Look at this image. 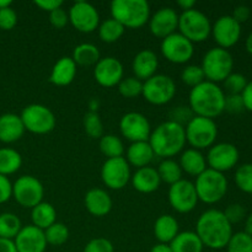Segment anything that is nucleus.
I'll return each instance as SVG.
<instances>
[{
	"label": "nucleus",
	"instance_id": "nucleus-8",
	"mask_svg": "<svg viewBox=\"0 0 252 252\" xmlns=\"http://www.w3.org/2000/svg\"><path fill=\"white\" fill-rule=\"evenodd\" d=\"M179 32L193 44L199 43L212 34V24L199 10H187L179 16Z\"/></svg>",
	"mask_w": 252,
	"mask_h": 252
},
{
	"label": "nucleus",
	"instance_id": "nucleus-60",
	"mask_svg": "<svg viewBox=\"0 0 252 252\" xmlns=\"http://www.w3.org/2000/svg\"><path fill=\"white\" fill-rule=\"evenodd\" d=\"M245 47H246V51L249 52V53L252 56V32L250 34H249V37L246 38V42H245Z\"/></svg>",
	"mask_w": 252,
	"mask_h": 252
},
{
	"label": "nucleus",
	"instance_id": "nucleus-1",
	"mask_svg": "<svg viewBox=\"0 0 252 252\" xmlns=\"http://www.w3.org/2000/svg\"><path fill=\"white\" fill-rule=\"evenodd\" d=\"M196 234L202 244L212 250L226 248L233 236V225L219 209H208L199 216L196 224Z\"/></svg>",
	"mask_w": 252,
	"mask_h": 252
},
{
	"label": "nucleus",
	"instance_id": "nucleus-52",
	"mask_svg": "<svg viewBox=\"0 0 252 252\" xmlns=\"http://www.w3.org/2000/svg\"><path fill=\"white\" fill-rule=\"evenodd\" d=\"M250 15H251L250 7L246 6V5H239V6H236L235 9H234V12L231 16H233L234 19H235L236 21L241 25L243 22L248 21L249 17H250Z\"/></svg>",
	"mask_w": 252,
	"mask_h": 252
},
{
	"label": "nucleus",
	"instance_id": "nucleus-23",
	"mask_svg": "<svg viewBox=\"0 0 252 252\" xmlns=\"http://www.w3.org/2000/svg\"><path fill=\"white\" fill-rule=\"evenodd\" d=\"M84 204L91 216L101 218L107 216L112 209V198L105 189L95 187L86 192Z\"/></svg>",
	"mask_w": 252,
	"mask_h": 252
},
{
	"label": "nucleus",
	"instance_id": "nucleus-7",
	"mask_svg": "<svg viewBox=\"0 0 252 252\" xmlns=\"http://www.w3.org/2000/svg\"><path fill=\"white\" fill-rule=\"evenodd\" d=\"M186 142L193 149L202 150L211 148L218 137V127L214 120L193 116L185 127Z\"/></svg>",
	"mask_w": 252,
	"mask_h": 252
},
{
	"label": "nucleus",
	"instance_id": "nucleus-24",
	"mask_svg": "<svg viewBox=\"0 0 252 252\" xmlns=\"http://www.w3.org/2000/svg\"><path fill=\"white\" fill-rule=\"evenodd\" d=\"M133 187L139 193L149 194L158 191L161 184L158 170L152 166H145L142 169H137V171L130 177Z\"/></svg>",
	"mask_w": 252,
	"mask_h": 252
},
{
	"label": "nucleus",
	"instance_id": "nucleus-43",
	"mask_svg": "<svg viewBox=\"0 0 252 252\" xmlns=\"http://www.w3.org/2000/svg\"><path fill=\"white\" fill-rule=\"evenodd\" d=\"M181 79L187 86L189 88H196L199 84H202L203 81H206V78H204V73L202 70L201 65H194V64H191V65L185 66V69L181 73Z\"/></svg>",
	"mask_w": 252,
	"mask_h": 252
},
{
	"label": "nucleus",
	"instance_id": "nucleus-21",
	"mask_svg": "<svg viewBox=\"0 0 252 252\" xmlns=\"http://www.w3.org/2000/svg\"><path fill=\"white\" fill-rule=\"evenodd\" d=\"M14 243L17 252H44L47 249L44 231L32 224L22 226Z\"/></svg>",
	"mask_w": 252,
	"mask_h": 252
},
{
	"label": "nucleus",
	"instance_id": "nucleus-44",
	"mask_svg": "<svg viewBox=\"0 0 252 252\" xmlns=\"http://www.w3.org/2000/svg\"><path fill=\"white\" fill-rule=\"evenodd\" d=\"M224 83V89L226 90L228 95H241L244 89L248 85V79L245 75L240 73H231Z\"/></svg>",
	"mask_w": 252,
	"mask_h": 252
},
{
	"label": "nucleus",
	"instance_id": "nucleus-27",
	"mask_svg": "<svg viewBox=\"0 0 252 252\" xmlns=\"http://www.w3.org/2000/svg\"><path fill=\"white\" fill-rule=\"evenodd\" d=\"M179 164L182 172L192 177H198L204 170L208 169L206 157L202 154L201 150L193 149V148L182 152Z\"/></svg>",
	"mask_w": 252,
	"mask_h": 252
},
{
	"label": "nucleus",
	"instance_id": "nucleus-50",
	"mask_svg": "<svg viewBox=\"0 0 252 252\" xmlns=\"http://www.w3.org/2000/svg\"><path fill=\"white\" fill-rule=\"evenodd\" d=\"M192 111L189 107H185V106H180V107H176L171 113V120L170 121H174V122L179 123V125L184 126V122L189 123L191 121V118L193 117L192 115Z\"/></svg>",
	"mask_w": 252,
	"mask_h": 252
},
{
	"label": "nucleus",
	"instance_id": "nucleus-15",
	"mask_svg": "<svg viewBox=\"0 0 252 252\" xmlns=\"http://www.w3.org/2000/svg\"><path fill=\"white\" fill-rule=\"evenodd\" d=\"M239 159H240L239 149L231 143H218L212 145L206 157L207 166L221 174L235 167Z\"/></svg>",
	"mask_w": 252,
	"mask_h": 252
},
{
	"label": "nucleus",
	"instance_id": "nucleus-16",
	"mask_svg": "<svg viewBox=\"0 0 252 252\" xmlns=\"http://www.w3.org/2000/svg\"><path fill=\"white\" fill-rule=\"evenodd\" d=\"M69 22L74 29L83 33H91L98 29L100 14L93 4L88 1H76L68 11Z\"/></svg>",
	"mask_w": 252,
	"mask_h": 252
},
{
	"label": "nucleus",
	"instance_id": "nucleus-46",
	"mask_svg": "<svg viewBox=\"0 0 252 252\" xmlns=\"http://www.w3.org/2000/svg\"><path fill=\"white\" fill-rule=\"evenodd\" d=\"M223 213L231 225L240 223V221H243L246 218L245 208L239 203H233L230 206H228Z\"/></svg>",
	"mask_w": 252,
	"mask_h": 252
},
{
	"label": "nucleus",
	"instance_id": "nucleus-48",
	"mask_svg": "<svg viewBox=\"0 0 252 252\" xmlns=\"http://www.w3.org/2000/svg\"><path fill=\"white\" fill-rule=\"evenodd\" d=\"M245 110L241 95H225L224 111L229 113H240Z\"/></svg>",
	"mask_w": 252,
	"mask_h": 252
},
{
	"label": "nucleus",
	"instance_id": "nucleus-58",
	"mask_svg": "<svg viewBox=\"0 0 252 252\" xmlns=\"http://www.w3.org/2000/svg\"><path fill=\"white\" fill-rule=\"evenodd\" d=\"M245 231L246 234L252 236V213L249 217H246V220H245Z\"/></svg>",
	"mask_w": 252,
	"mask_h": 252
},
{
	"label": "nucleus",
	"instance_id": "nucleus-41",
	"mask_svg": "<svg viewBox=\"0 0 252 252\" xmlns=\"http://www.w3.org/2000/svg\"><path fill=\"white\" fill-rule=\"evenodd\" d=\"M235 184L240 191L252 194V164H243L236 169Z\"/></svg>",
	"mask_w": 252,
	"mask_h": 252
},
{
	"label": "nucleus",
	"instance_id": "nucleus-17",
	"mask_svg": "<svg viewBox=\"0 0 252 252\" xmlns=\"http://www.w3.org/2000/svg\"><path fill=\"white\" fill-rule=\"evenodd\" d=\"M120 130L129 142H148L152 134V126L143 113L128 112L121 118Z\"/></svg>",
	"mask_w": 252,
	"mask_h": 252
},
{
	"label": "nucleus",
	"instance_id": "nucleus-39",
	"mask_svg": "<svg viewBox=\"0 0 252 252\" xmlns=\"http://www.w3.org/2000/svg\"><path fill=\"white\" fill-rule=\"evenodd\" d=\"M83 125L85 133L93 139H100L103 135V123L97 112L89 111L88 113H85Z\"/></svg>",
	"mask_w": 252,
	"mask_h": 252
},
{
	"label": "nucleus",
	"instance_id": "nucleus-54",
	"mask_svg": "<svg viewBox=\"0 0 252 252\" xmlns=\"http://www.w3.org/2000/svg\"><path fill=\"white\" fill-rule=\"evenodd\" d=\"M241 97H243L245 110L252 112V81H249L246 88L244 89V91L241 93Z\"/></svg>",
	"mask_w": 252,
	"mask_h": 252
},
{
	"label": "nucleus",
	"instance_id": "nucleus-40",
	"mask_svg": "<svg viewBox=\"0 0 252 252\" xmlns=\"http://www.w3.org/2000/svg\"><path fill=\"white\" fill-rule=\"evenodd\" d=\"M117 86L118 93L125 98H135L143 93V81H140L135 76L123 78Z\"/></svg>",
	"mask_w": 252,
	"mask_h": 252
},
{
	"label": "nucleus",
	"instance_id": "nucleus-28",
	"mask_svg": "<svg viewBox=\"0 0 252 252\" xmlns=\"http://www.w3.org/2000/svg\"><path fill=\"white\" fill-rule=\"evenodd\" d=\"M154 158L155 154L149 142L132 143L126 153V160L128 164L137 169L150 166V162L154 160Z\"/></svg>",
	"mask_w": 252,
	"mask_h": 252
},
{
	"label": "nucleus",
	"instance_id": "nucleus-37",
	"mask_svg": "<svg viewBox=\"0 0 252 252\" xmlns=\"http://www.w3.org/2000/svg\"><path fill=\"white\" fill-rule=\"evenodd\" d=\"M22 228L21 220L14 213L0 214V238L14 240Z\"/></svg>",
	"mask_w": 252,
	"mask_h": 252
},
{
	"label": "nucleus",
	"instance_id": "nucleus-53",
	"mask_svg": "<svg viewBox=\"0 0 252 252\" xmlns=\"http://www.w3.org/2000/svg\"><path fill=\"white\" fill-rule=\"evenodd\" d=\"M34 5L38 6L39 9L44 10V11L52 12L54 11V10L62 7L63 1H62V0H36V1H34Z\"/></svg>",
	"mask_w": 252,
	"mask_h": 252
},
{
	"label": "nucleus",
	"instance_id": "nucleus-59",
	"mask_svg": "<svg viewBox=\"0 0 252 252\" xmlns=\"http://www.w3.org/2000/svg\"><path fill=\"white\" fill-rule=\"evenodd\" d=\"M98 101L96 100V98H93V100L90 101V103H89V107H90V111L91 112H97V108H98Z\"/></svg>",
	"mask_w": 252,
	"mask_h": 252
},
{
	"label": "nucleus",
	"instance_id": "nucleus-34",
	"mask_svg": "<svg viewBox=\"0 0 252 252\" xmlns=\"http://www.w3.org/2000/svg\"><path fill=\"white\" fill-rule=\"evenodd\" d=\"M97 30L100 39L102 42H106V43H115V42H117L126 31L125 27L120 22L116 21L115 19H112V17L100 22Z\"/></svg>",
	"mask_w": 252,
	"mask_h": 252
},
{
	"label": "nucleus",
	"instance_id": "nucleus-18",
	"mask_svg": "<svg viewBox=\"0 0 252 252\" xmlns=\"http://www.w3.org/2000/svg\"><path fill=\"white\" fill-rule=\"evenodd\" d=\"M212 36L218 47L229 49L240 39L241 25L231 15H224L212 25Z\"/></svg>",
	"mask_w": 252,
	"mask_h": 252
},
{
	"label": "nucleus",
	"instance_id": "nucleus-47",
	"mask_svg": "<svg viewBox=\"0 0 252 252\" xmlns=\"http://www.w3.org/2000/svg\"><path fill=\"white\" fill-rule=\"evenodd\" d=\"M16 24L17 15L11 6L0 10V29L9 31V30L14 29Z\"/></svg>",
	"mask_w": 252,
	"mask_h": 252
},
{
	"label": "nucleus",
	"instance_id": "nucleus-6",
	"mask_svg": "<svg viewBox=\"0 0 252 252\" xmlns=\"http://www.w3.org/2000/svg\"><path fill=\"white\" fill-rule=\"evenodd\" d=\"M201 66L206 80L218 84L233 73L234 59L228 49L214 47L204 54Z\"/></svg>",
	"mask_w": 252,
	"mask_h": 252
},
{
	"label": "nucleus",
	"instance_id": "nucleus-30",
	"mask_svg": "<svg viewBox=\"0 0 252 252\" xmlns=\"http://www.w3.org/2000/svg\"><path fill=\"white\" fill-rule=\"evenodd\" d=\"M172 252H202L204 246L196 231H182L170 243Z\"/></svg>",
	"mask_w": 252,
	"mask_h": 252
},
{
	"label": "nucleus",
	"instance_id": "nucleus-38",
	"mask_svg": "<svg viewBox=\"0 0 252 252\" xmlns=\"http://www.w3.org/2000/svg\"><path fill=\"white\" fill-rule=\"evenodd\" d=\"M44 238H46L47 245L61 246L65 244L69 239V229L65 224L56 223L44 230Z\"/></svg>",
	"mask_w": 252,
	"mask_h": 252
},
{
	"label": "nucleus",
	"instance_id": "nucleus-35",
	"mask_svg": "<svg viewBox=\"0 0 252 252\" xmlns=\"http://www.w3.org/2000/svg\"><path fill=\"white\" fill-rule=\"evenodd\" d=\"M98 147H100L101 153L107 159L121 158L125 154V145H123L122 139L115 134H103L100 138Z\"/></svg>",
	"mask_w": 252,
	"mask_h": 252
},
{
	"label": "nucleus",
	"instance_id": "nucleus-57",
	"mask_svg": "<svg viewBox=\"0 0 252 252\" xmlns=\"http://www.w3.org/2000/svg\"><path fill=\"white\" fill-rule=\"evenodd\" d=\"M150 252H172L171 248H170V244H157L152 248Z\"/></svg>",
	"mask_w": 252,
	"mask_h": 252
},
{
	"label": "nucleus",
	"instance_id": "nucleus-12",
	"mask_svg": "<svg viewBox=\"0 0 252 252\" xmlns=\"http://www.w3.org/2000/svg\"><path fill=\"white\" fill-rule=\"evenodd\" d=\"M130 165L125 157L107 159L101 167V180L106 187L115 191L125 189L130 181Z\"/></svg>",
	"mask_w": 252,
	"mask_h": 252
},
{
	"label": "nucleus",
	"instance_id": "nucleus-32",
	"mask_svg": "<svg viewBox=\"0 0 252 252\" xmlns=\"http://www.w3.org/2000/svg\"><path fill=\"white\" fill-rule=\"evenodd\" d=\"M71 59H73L76 65H96V63L101 59L100 51L93 43H80L74 48Z\"/></svg>",
	"mask_w": 252,
	"mask_h": 252
},
{
	"label": "nucleus",
	"instance_id": "nucleus-4",
	"mask_svg": "<svg viewBox=\"0 0 252 252\" xmlns=\"http://www.w3.org/2000/svg\"><path fill=\"white\" fill-rule=\"evenodd\" d=\"M111 17L125 29H140L149 22L150 5L147 0H113Z\"/></svg>",
	"mask_w": 252,
	"mask_h": 252
},
{
	"label": "nucleus",
	"instance_id": "nucleus-26",
	"mask_svg": "<svg viewBox=\"0 0 252 252\" xmlns=\"http://www.w3.org/2000/svg\"><path fill=\"white\" fill-rule=\"evenodd\" d=\"M76 66L71 57H63L52 68L49 83L56 86L70 85L76 76Z\"/></svg>",
	"mask_w": 252,
	"mask_h": 252
},
{
	"label": "nucleus",
	"instance_id": "nucleus-49",
	"mask_svg": "<svg viewBox=\"0 0 252 252\" xmlns=\"http://www.w3.org/2000/svg\"><path fill=\"white\" fill-rule=\"evenodd\" d=\"M49 22L56 29H64L69 22L68 12L63 7H59V9L49 12Z\"/></svg>",
	"mask_w": 252,
	"mask_h": 252
},
{
	"label": "nucleus",
	"instance_id": "nucleus-51",
	"mask_svg": "<svg viewBox=\"0 0 252 252\" xmlns=\"http://www.w3.org/2000/svg\"><path fill=\"white\" fill-rule=\"evenodd\" d=\"M12 197V184L7 176L0 175V204L5 203Z\"/></svg>",
	"mask_w": 252,
	"mask_h": 252
},
{
	"label": "nucleus",
	"instance_id": "nucleus-19",
	"mask_svg": "<svg viewBox=\"0 0 252 252\" xmlns=\"http://www.w3.org/2000/svg\"><path fill=\"white\" fill-rule=\"evenodd\" d=\"M123 65L115 57H105L96 63L94 78L98 85L103 88L117 86L123 79Z\"/></svg>",
	"mask_w": 252,
	"mask_h": 252
},
{
	"label": "nucleus",
	"instance_id": "nucleus-11",
	"mask_svg": "<svg viewBox=\"0 0 252 252\" xmlns=\"http://www.w3.org/2000/svg\"><path fill=\"white\" fill-rule=\"evenodd\" d=\"M44 187L39 180L31 175L19 177L12 185V197L24 208H34L43 202Z\"/></svg>",
	"mask_w": 252,
	"mask_h": 252
},
{
	"label": "nucleus",
	"instance_id": "nucleus-9",
	"mask_svg": "<svg viewBox=\"0 0 252 252\" xmlns=\"http://www.w3.org/2000/svg\"><path fill=\"white\" fill-rule=\"evenodd\" d=\"M22 123L25 130H29L33 134H48L56 128V116L51 108L41 103H31L22 110Z\"/></svg>",
	"mask_w": 252,
	"mask_h": 252
},
{
	"label": "nucleus",
	"instance_id": "nucleus-3",
	"mask_svg": "<svg viewBox=\"0 0 252 252\" xmlns=\"http://www.w3.org/2000/svg\"><path fill=\"white\" fill-rule=\"evenodd\" d=\"M148 142L152 145L155 157L171 159L184 150L187 143L185 126L174 121H165L152 130Z\"/></svg>",
	"mask_w": 252,
	"mask_h": 252
},
{
	"label": "nucleus",
	"instance_id": "nucleus-22",
	"mask_svg": "<svg viewBox=\"0 0 252 252\" xmlns=\"http://www.w3.org/2000/svg\"><path fill=\"white\" fill-rule=\"evenodd\" d=\"M158 68H159V59L152 49H143L138 52L132 62L133 73L140 81H145L154 76Z\"/></svg>",
	"mask_w": 252,
	"mask_h": 252
},
{
	"label": "nucleus",
	"instance_id": "nucleus-2",
	"mask_svg": "<svg viewBox=\"0 0 252 252\" xmlns=\"http://www.w3.org/2000/svg\"><path fill=\"white\" fill-rule=\"evenodd\" d=\"M189 102L194 116L213 120L224 112L225 94L218 84L206 80L196 88L191 89Z\"/></svg>",
	"mask_w": 252,
	"mask_h": 252
},
{
	"label": "nucleus",
	"instance_id": "nucleus-61",
	"mask_svg": "<svg viewBox=\"0 0 252 252\" xmlns=\"http://www.w3.org/2000/svg\"><path fill=\"white\" fill-rule=\"evenodd\" d=\"M12 1L11 0H0V10L5 9V7H10L11 6Z\"/></svg>",
	"mask_w": 252,
	"mask_h": 252
},
{
	"label": "nucleus",
	"instance_id": "nucleus-55",
	"mask_svg": "<svg viewBox=\"0 0 252 252\" xmlns=\"http://www.w3.org/2000/svg\"><path fill=\"white\" fill-rule=\"evenodd\" d=\"M0 252H17L14 240L0 238Z\"/></svg>",
	"mask_w": 252,
	"mask_h": 252
},
{
	"label": "nucleus",
	"instance_id": "nucleus-45",
	"mask_svg": "<svg viewBox=\"0 0 252 252\" xmlns=\"http://www.w3.org/2000/svg\"><path fill=\"white\" fill-rule=\"evenodd\" d=\"M83 252H115V248L108 239L95 238L86 244Z\"/></svg>",
	"mask_w": 252,
	"mask_h": 252
},
{
	"label": "nucleus",
	"instance_id": "nucleus-31",
	"mask_svg": "<svg viewBox=\"0 0 252 252\" xmlns=\"http://www.w3.org/2000/svg\"><path fill=\"white\" fill-rule=\"evenodd\" d=\"M31 219L32 225L44 231L57 221V211L48 202H41L34 208H32Z\"/></svg>",
	"mask_w": 252,
	"mask_h": 252
},
{
	"label": "nucleus",
	"instance_id": "nucleus-20",
	"mask_svg": "<svg viewBox=\"0 0 252 252\" xmlns=\"http://www.w3.org/2000/svg\"><path fill=\"white\" fill-rule=\"evenodd\" d=\"M179 16L180 15L172 7H161L153 16H150V32L158 38H166L179 30Z\"/></svg>",
	"mask_w": 252,
	"mask_h": 252
},
{
	"label": "nucleus",
	"instance_id": "nucleus-42",
	"mask_svg": "<svg viewBox=\"0 0 252 252\" xmlns=\"http://www.w3.org/2000/svg\"><path fill=\"white\" fill-rule=\"evenodd\" d=\"M228 252H252V236L245 231L233 234L226 245Z\"/></svg>",
	"mask_w": 252,
	"mask_h": 252
},
{
	"label": "nucleus",
	"instance_id": "nucleus-14",
	"mask_svg": "<svg viewBox=\"0 0 252 252\" xmlns=\"http://www.w3.org/2000/svg\"><path fill=\"white\" fill-rule=\"evenodd\" d=\"M198 202V196L193 182L182 179L170 186L169 203L177 213H189L196 208Z\"/></svg>",
	"mask_w": 252,
	"mask_h": 252
},
{
	"label": "nucleus",
	"instance_id": "nucleus-10",
	"mask_svg": "<svg viewBox=\"0 0 252 252\" xmlns=\"http://www.w3.org/2000/svg\"><path fill=\"white\" fill-rule=\"evenodd\" d=\"M176 94V84L174 79L165 74H155L148 80L143 81V97L155 106L169 103Z\"/></svg>",
	"mask_w": 252,
	"mask_h": 252
},
{
	"label": "nucleus",
	"instance_id": "nucleus-33",
	"mask_svg": "<svg viewBox=\"0 0 252 252\" xmlns=\"http://www.w3.org/2000/svg\"><path fill=\"white\" fill-rule=\"evenodd\" d=\"M22 165V157L12 148L0 149V175L9 176L20 170Z\"/></svg>",
	"mask_w": 252,
	"mask_h": 252
},
{
	"label": "nucleus",
	"instance_id": "nucleus-29",
	"mask_svg": "<svg viewBox=\"0 0 252 252\" xmlns=\"http://www.w3.org/2000/svg\"><path fill=\"white\" fill-rule=\"evenodd\" d=\"M179 221L171 214H162L154 223V235L161 244H170L176 238L179 231Z\"/></svg>",
	"mask_w": 252,
	"mask_h": 252
},
{
	"label": "nucleus",
	"instance_id": "nucleus-13",
	"mask_svg": "<svg viewBox=\"0 0 252 252\" xmlns=\"http://www.w3.org/2000/svg\"><path fill=\"white\" fill-rule=\"evenodd\" d=\"M160 51L166 61L174 64H185L193 57L194 44L180 32H175L162 39Z\"/></svg>",
	"mask_w": 252,
	"mask_h": 252
},
{
	"label": "nucleus",
	"instance_id": "nucleus-5",
	"mask_svg": "<svg viewBox=\"0 0 252 252\" xmlns=\"http://www.w3.org/2000/svg\"><path fill=\"white\" fill-rule=\"evenodd\" d=\"M194 187L198 201L206 204H216L225 197L229 185L225 175L208 167L196 177Z\"/></svg>",
	"mask_w": 252,
	"mask_h": 252
},
{
	"label": "nucleus",
	"instance_id": "nucleus-36",
	"mask_svg": "<svg viewBox=\"0 0 252 252\" xmlns=\"http://www.w3.org/2000/svg\"><path fill=\"white\" fill-rule=\"evenodd\" d=\"M158 174H159L161 182L167 185H174L182 180V170L180 164L172 159H164L158 166Z\"/></svg>",
	"mask_w": 252,
	"mask_h": 252
},
{
	"label": "nucleus",
	"instance_id": "nucleus-25",
	"mask_svg": "<svg viewBox=\"0 0 252 252\" xmlns=\"http://www.w3.org/2000/svg\"><path fill=\"white\" fill-rule=\"evenodd\" d=\"M25 133L21 117L15 113H4L0 116V142L15 143L22 138Z\"/></svg>",
	"mask_w": 252,
	"mask_h": 252
},
{
	"label": "nucleus",
	"instance_id": "nucleus-56",
	"mask_svg": "<svg viewBox=\"0 0 252 252\" xmlns=\"http://www.w3.org/2000/svg\"><path fill=\"white\" fill-rule=\"evenodd\" d=\"M177 5L181 7V10L187 11V10L194 9L196 1H194V0H179V1H177Z\"/></svg>",
	"mask_w": 252,
	"mask_h": 252
}]
</instances>
